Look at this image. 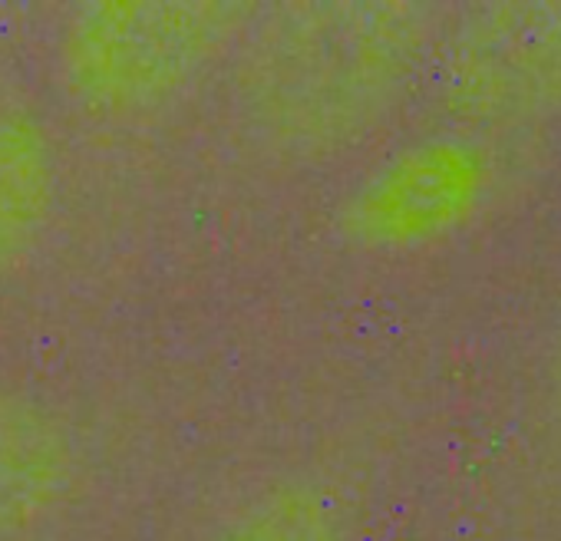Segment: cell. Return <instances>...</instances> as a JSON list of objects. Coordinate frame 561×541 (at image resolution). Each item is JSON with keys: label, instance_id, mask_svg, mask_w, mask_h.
Returning <instances> with one entry per match:
<instances>
[{"label": "cell", "instance_id": "7a4b0ae2", "mask_svg": "<svg viewBox=\"0 0 561 541\" xmlns=\"http://www.w3.org/2000/svg\"><path fill=\"white\" fill-rule=\"evenodd\" d=\"M251 21V4L225 0H96L67 21L57 77L93 116H146L192 90Z\"/></svg>", "mask_w": 561, "mask_h": 541}, {"label": "cell", "instance_id": "5b68a950", "mask_svg": "<svg viewBox=\"0 0 561 541\" xmlns=\"http://www.w3.org/2000/svg\"><path fill=\"white\" fill-rule=\"evenodd\" d=\"M211 541H347V525L321 485L285 479L234 508Z\"/></svg>", "mask_w": 561, "mask_h": 541}, {"label": "cell", "instance_id": "277c9868", "mask_svg": "<svg viewBox=\"0 0 561 541\" xmlns=\"http://www.w3.org/2000/svg\"><path fill=\"white\" fill-rule=\"evenodd\" d=\"M60 192V169L44 123L0 103V281L34 257Z\"/></svg>", "mask_w": 561, "mask_h": 541}, {"label": "cell", "instance_id": "3957f363", "mask_svg": "<svg viewBox=\"0 0 561 541\" xmlns=\"http://www.w3.org/2000/svg\"><path fill=\"white\" fill-rule=\"evenodd\" d=\"M80 482L73 429L44 400L0 387V541H24L57 518Z\"/></svg>", "mask_w": 561, "mask_h": 541}, {"label": "cell", "instance_id": "8992f818", "mask_svg": "<svg viewBox=\"0 0 561 541\" xmlns=\"http://www.w3.org/2000/svg\"><path fill=\"white\" fill-rule=\"evenodd\" d=\"M554 400H558V410H561V334H558V344H554Z\"/></svg>", "mask_w": 561, "mask_h": 541}, {"label": "cell", "instance_id": "6da1fadb", "mask_svg": "<svg viewBox=\"0 0 561 541\" xmlns=\"http://www.w3.org/2000/svg\"><path fill=\"white\" fill-rule=\"evenodd\" d=\"M420 34L400 4H288L248 27L238 100L288 156L354 146L397 103Z\"/></svg>", "mask_w": 561, "mask_h": 541}]
</instances>
